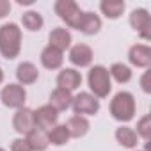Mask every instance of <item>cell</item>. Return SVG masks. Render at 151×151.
Instances as JSON below:
<instances>
[{
	"mask_svg": "<svg viewBox=\"0 0 151 151\" xmlns=\"http://www.w3.org/2000/svg\"><path fill=\"white\" fill-rule=\"evenodd\" d=\"M0 50L6 57H14L20 50V30L16 25H6L0 30Z\"/></svg>",
	"mask_w": 151,
	"mask_h": 151,
	"instance_id": "1",
	"label": "cell"
},
{
	"mask_svg": "<svg viewBox=\"0 0 151 151\" xmlns=\"http://www.w3.org/2000/svg\"><path fill=\"white\" fill-rule=\"evenodd\" d=\"M89 84L91 89L98 94V96H105L110 91V80H109V73L103 68H94L89 75Z\"/></svg>",
	"mask_w": 151,
	"mask_h": 151,
	"instance_id": "2",
	"label": "cell"
},
{
	"mask_svg": "<svg viewBox=\"0 0 151 151\" xmlns=\"http://www.w3.org/2000/svg\"><path fill=\"white\" fill-rule=\"evenodd\" d=\"M112 114L117 119H130L133 114V98L128 93H121L112 101Z\"/></svg>",
	"mask_w": 151,
	"mask_h": 151,
	"instance_id": "3",
	"label": "cell"
},
{
	"mask_svg": "<svg viewBox=\"0 0 151 151\" xmlns=\"http://www.w3.org/2000/svg\"><path fill=\"white\" fill-rule=\"evenodd\" d=\"M57 13H59L71 27H80L82 18H84V14L78 11V7L75 6L73 2H64V0L57 4Z\"/></svg>",
	"mask_w": 151,
	"mask_h": 151,
	"instance_id": "4",
	"label": "cell"
},
{
	"mask_svg": "<svg viewBox=\"0 0 151 151\" xmlns=\"http://www.w3.org/2000/svg\"><path fill=\"white\" fill-rule=\"evenodd\" d=\"M2 100L9 107H20L25 101V91L20 86H7L2 91Z\"/></svg>",
	"mask_w": 151,
	"mask_h": 151,
	"instance_id": "5",
	"label": "cell"
},
{
	"mask_svg": "<svg viewBox=\"0 0 151 151\" xmlns=\"http://www.w3.org/2000/svg\"><path fill=\"white\" fill-rule=\"evenodd\" d=\"M98 110V101L89 94H80L75 98V112L78 114H94Z\"/></svg>",
	"mask_w": 151,
	"mask_h": 151,
	"instance_id": "6",
	"label": "cell"
},
{
	"mask_svg": "<svg viewBox=\"0 0 151 151\" xmlns=\"http://www.w3.org/2000/svg\"><path fill=\"white\" fill-rule=\"evenodd\" d=\"M14 128L18 132H23V133H30L32 128H34V116L30 110H20L14 117Z\"/></svg>",
	"mask_w": 151,
	"mask_h": 151,
	"instance_id": "7",
	"label": "cell"
},
{
	"mask_svg": "<svg viewBox=\"0 0 151 151\" xmlns=\"http://www.w3.org/2000/svg\"><path fill=\"white\" fill-rule=\"evenodd\" d=\"M80 82H82V78H80V75L75 71V69H66V71H62L60 75H59V86H60V89H75V87H78L80 86Z\"/></svg>",
	"mask_w": 151,
	"mask_h": 151,
	"instance_id": "8",
	"label": "cell"
},
{
	"mask_svg": "<svg viewBox=\"0 0 151 151\" xmlns=\"http://www.w3.org/2000/svg\"><path fill=\"white\" fill-rule=\"evenodd\" d=\"M57 119V114L52 107H41L36 116H34V123H37L41 128H50Z\"/></svg>",
	"mask_w": 151,
	"mask_h": 151,
	"instance_id": "9",
	"label": "cell"
},
{
	"mask_svg": "<svg viewBox=\"0 0 151 151\" xmlns=\"http://www.w3.org/2000/svg\"><path fill=\"white\" fill-rule=\"evenodd\" d=\"M71 60L78 66H87L91 62V50L84 45H78L71 50Z\"/></svg>",
	"mask_w": 151,
	"mask_h": 151,
	"instance_id": "10",
	"label": "cell"
},
{
	"mask_svg": "<svg viewBox=\"0 0 151 151\" xmlns=\"http://www.w3.org/2000/svg\"><path fill=\"white\" fill-rule=\"evenodd\" d=\"M43 64L46 66V68H57V66H60V62H62V53H60V50H57V48H53V46H48L45 52H43Z\"/></svg>",
	"mask_w": 151,
	"mask_h": 151,
	"instance_id": "11",
	"label": "cell"
},
{
	"mask_svg": "<svg viewBox=\"0 0 151 151\" xmlns=\"http://www.w3.org/2000/svg\"><path fill=\"white\" fill-rule=\"evenodd\" d=\"M87 121L84 119V117H80V116H75V117H71L69 119V123H68V132L71 133V135H75V137H80V135H84L86 132H87Z\"/></svg>",
	"mask_w": 151,
	"mask_h": 151,
	"instance_id": "12",
	"label": "cell"
},
{
	"mask_svg": "<svg viewBox=\"0 0 151 151\" xmlns=\"http://www.w3.org/2000/svg\"><path fill=\"white\" fill-rule=\"evenodd\" d=\"M69 34L64 30V29H57V30H53L52 34H50V46H53V48H57V50H62V48H66L68 45H69Z\"/></svg>",
	"mask_w": 151,
	"mask_h": 151,
	"instance_id": "13",
	"label": "cell"
},
{
	"mask_svg": "<svg viewBox=\"0 0 151 151\" xmlns=\"http://www.w3.org/2000/svg\"><path fill=\"white\" fill-rule=\"evenodd\" d=\"M69 101H71V96H69V93H68L66 89H57V91L52 94V105H53L55 109H59V110L68 109Z\"/></svg>",
	"mask_w": 151,
	"mask_h": 151,
	"instance_id": "14",
	"label": "cell"
},
{
	"mask_svg": "<svg viewBox=\"0 0 151 151\" xmlns=\"http://www.w3.org/2000/svg\"><path fill=\"white\" fill-rule=\"evenodd\" d=\"M18 78L23 84H30V82H34L37 78V69L32 64H22L18 68Z\"/></svg>",
	"mask_w": 151,
	"mask_h": 151,
	"instance_id": "15",
	"label": "cell"
},
{
	"mask_svg": "<svg viewBox=\"0 0 151 151\" xmlns=\"http://www.w3.org/2000/svg\"><path fill=\"white\" fill-rule=\"evenodd\" d=\"M130 55H132V57H130L132 62H135V64H139V66H147V64H149V50H147L146 46H137V48H133Z\"/></svg>",
	"mask_w": 151,
	"mask_h": 151,
	"instance_id": "16",
	"label": "cell"
},
{
	"mask_svg": "<svg viewBox=\"0 0 151 151\" xmlns=\"http://www.w3.org/2000/svg\"><path fill=\"white\" fill-rule=\"evenodd\" d=\"M29 146H30V149H45L46 147V144H48V137L39 130V132H30V137H29Z\"/></svg>",
	"mask_w": 151,
	"mask_h": 151,
	"instance_id": "17",
	"label": "cell"
},
{
	"mask_svg": "<svg viewBox=\"0 0 151 151\" xmlns=\"http://www.w3.org/2000/svg\"><path fill=\"white\" fill-rule=\"evenodd\" d=\"M80 27H82V30H84L86 34H93V32H96V30H98V27H100V20H98L94 14L87 13V14H84Z\"/></svg>",
	"mask_w": 151,
	"mask_h": 151,
	"instance_id": "18",
	"label": "cell"
},
{
	"mask_svg": "<svg viewBox=\"0 0 151 151\" xmlns=\"http://www.w3.org/2000/svg\"><path fill=\"white\" fill-rule=\"evenodd\" d=\"M132 23H133V27H135V29H139V30L147 29L149 18H147L146 11H135V13L132 14Z\"/></svg>",
	"mask_w": 151,
	"mask_h": 151,
	"instance_id": "19",
	"label": "cell"
},
{
	"mask_svg": "<svg viewBox=\"0 0 151 151\" xmlns=\"http://www.w3.org/2000/svg\"><path fill=\"white\" fill-rule=\"evenodd\" d=\"M101 9L107 13V16L116 18V16H119V13L124 9V4H123V2H103V4H101Z\"/></svg>",
	"mask_w": 151,
	"mask_h": 151,
	"instance_id": "20",
	"label": "cell"
},
{
	"mask_svg": "<svg viewBox=\"0 0 151 151\" xmlns=\"http://www.w3.org/2000/svg\"><path fill=\"white\" fill-rule=\"evenodd\" d=\"M23 23H25V27H27L29 30H37V29L41 27L43 20H41V16H39L37 13H27V14L23 16Z\"/></svg>",
	"mask_w": 151,
	"mask_h": 151,
	"instance_id": "21",
	"label": "cell"
},
{
	"mask_svg": "<svg viewBox=\"0 0 151 151\" xmlns=\"http://www.w3.org/2000/svg\"><path fill=\"white\" fill-rule=\"evenodd\" d=\"M68 135H69V132H68L66 126H57V128L50 133V140H52L53 144H64L66 139H68Z\"/></svg>",
	"mask_w": 151,
	"mask_h": 151,
	"instance_id": "22",
	"label": "cell"
},
{
	"mask_svg": "<svg viewBox=\"0 0 151 151\" xmlns=\"http://www.w3.org/2000/svg\"><path fill=\"white\" fill-rule=\"evenodd\" d=\"M117 139H119L121 144H124V146H133L135 140H137L135 133H133L130 128H121V130L117 132Z\"/></svg>",
	"mask_w": 151,
	"mask_h": 151,
	"instance_id": "23",
	"label": "cell"
},
{
	"mask_svg": "<svg viewBox=\"0 0 151 151\" xmlns=\"http://www.w3.org/2000/svg\"><path fill=\"white\" fill-rule=\"evenodd\" d=\"M112 73H114V77H116L119 82H126V80L130 78V69H128L126 66H123V64H116V66L112 68Z\"/></svg>",
	"mask_w": 151,
	"mask_h": 151,
	"instance_id": "24",
	"label": "cell"
},
{
	"mask_svg": "<svg viewBox=\"0 0 151 151\" xmlns=\"http://www.w3.org/2000/svg\"><path fill=\"white\" fill-rule=\"evenodd\" d=\"M13 151H30V146L27 140H14L13 142Z\"/></svg>",
	"mask_w": 151,
	"mask_h": 151,
	"instance_id": "25",
	"label": "cell"
},
{
	"mask_svg": "<svg viewBox=\"0 0 151 151\" xmlns=\"http://www.w3.org/2000/svg\"><path fill=\"white\" fill-rule=\"evenodd\" d=\"M9 11V4L7 2H0V16H6Z\"/></svg>",
	"mask_w": 151,
	"mask_h": 151,
	"instance_id": "26",
	"label": "cell"
},
{
	"mask_svg": "<svg viewBox=\"0 0 151 151\" xmlns=\"http://www.w3.org/2000/svg\"><path fill=\"white\" fill-rule=\"evenodd\" d=\"M147 121H149V119H147V117H144V119H142V123H140V132L144 133V137H147V128H146Z\"/></svg>",
	"mask_w": 151,
	"mask_h": 151,
	"instance_id": "27",
	"label": "cell"
},
{
	"mask_svg": "<svg viewBox=\"0 0 151 151\" xmlns=\"http://www.w3.org/2000/svg\"><path fill=\"white\" fill-rule=\"evenodd\" d=\"M0 82H2V71H0Z\"/></svg>",
	"mask_w": 151,
	"mask_h": 151,
	"instance_id": "28",
	"label": "cell"
},
{
	"mask_svg": "<svg viewBox=\"0 0 151 151\" xmlns=\"http://www.w3.org/2000/svg\"><path fill=\"white\" fill-rule=\"evenodd\" d=\"M0 151H2V149H0Z\"/></svg>",
	"mask_w": 151,
	"mask_h": 151,
	"instance_id": "29",
	"label": "cell"
}]
</instances>
